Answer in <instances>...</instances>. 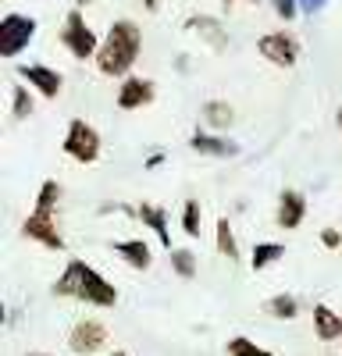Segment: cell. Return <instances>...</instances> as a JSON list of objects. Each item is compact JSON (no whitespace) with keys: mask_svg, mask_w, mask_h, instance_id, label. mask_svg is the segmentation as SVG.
<instances>
[{"mask_svg":"<svg viewBox=\"0 0 342 356\" xmlns=\"http://www.w3.org/2000/svg\"><path fill=\"white\" fill-rule=\"evenodd\" d=\"M54 296H65V300H79V303H90V307H114L118 303V292L114 285L97 275L86 260H72L61 278L54 282Z\"/></svg>","mask_w":342,"mask_h":356,"instance_id":"cell-1","label":"cell"},{"mask_svg":"<svg viewBox=\"0 0 342 356\" xmlns=\"http://www.w3.org/2000/svg\"><path fill=\"white\" fill-rule=\"evenodd\" d=\"M139 50H142V33H139V25L129 22V18H118V22L111 25L107 40L100 43V50H97V68H100L104 75L122 79V75L132 72Z\"/></svg>","mask_w":342,"mask_h":356,"instance_id":"cell-2","label":"cell"},{"mask_svg":"<svg viewBox=\"0 0 342 356\" xmlns=\"http://www.w3.org/2000/svg\"><path fill=\"white\" fill-rule=\"evenodd\" d=\"M65 154L72 161H79V164H93L100 157V136H97V129L90 122H79V118H75V122L68 125V132H65Z\"/></svg>","mask_w":342,"mask_h":356,"instance_id":"cell-3","label":"cell"},{"mask_svg":"<svg viewBox=\"0 0 342 356\" xmlns=\"http://www.w3.org/2000/svg\"><path fill=\"white\" fill-rule=\"evenodd\" d=\"M36 36V18L28 15H4L0 22V54L4 57H18Z\"/></svg>","mask_w":342,"mask_h":356,"instance_id":"cell-4","label":"cell"},{"mask_svg":"<svg viewBox=\"0 0 342 356\" xmlns=\"http://www.w3.org/2000/svg\"><path fill=\"white\" fill-rule=\"evenodd\" d=\"M61 43L68 47V54H72V57H79V61H86V57H93V54L100 50V43H97V36H93V29L86 25V18L79 15V8H75V11H68V18H65Z\"/></svg>","mask_w":342,"mask_h":356,"instance_id":"cell-5","label":"cell"},{"mask_svg":"<svg viewBox=\"0 0 342 356\" xmlns=\"http://www.w3.org/2000/svg\"><path fill=\"white\" fill-rule=\"evenodd\" d=\"M256 50H261L264 61H271L278 68H293L300 61V43L293 33H268L256 40Z\"/></svg>","mask_w":342,"mask_h":356,"instance_id":"cell-6","label":"cell"},{"mask_svg":"<svg viewBox=\"0 0 342 356\" xmlns=\"http://www.w3.org/2000/svg\"><path fill=\"white\" fill-rule=\"evenodd\" d=\"M22 235L40 243V246H47V250H65V239H61V232H57L54 211H40L36 207V211L22 221Z\"/></svg>","mask_w":342,"mask_h":356,"instance_id":"cell-7","label":"cell"},{"mask_svg":"<svg viewBox=\"0 0 342 356\" xmlns=\"http://www.w3.org/2000/svg\"><path fill=\"white\" fill-rule=\"evenodd\" d=\"M104 342H107V328H104L100 321H79L75 328H72V335H68V346H72V353H79V356L100 353Z\"/></svg>","mask_w":342,"mask_h":356,"instance_id":"cell-8","label":"cell"},{"mask_svg":"<svg viewBox=\"0 0 342 356\" xmlns=\"http://www.w3.org/2000/svg\"><path fill=\"white\" fill-rule=\"evenodd\" d=\"M154 97H157V89L150 79H125L118 86V107L122 111H139V107L154 104Z\"/></svg>","mask_w":342,"mask_h":356,"instance_id":"cell-9","label":"cell"},{"mask_svg":"<svg viewBox=\"0 0 342 356\" xmlns=\"http://www.w3.org/2000/svg\"><path fill=\"white\" fill-rule=\"evenodd\" d=\"M18 75L33 86V89H40L43 97H50V100L61 93V72H54V68H47V65H22Z\"/></svg>","mask_w":342,"mask_h":356,"instance_id":"cell-10","label":"cell"},{"mask_svg":"<svg viewBox=\"0 0 342 356\" xmlns=\"http://www.w3.org/2000/svg\"><path fill=\"white\" fill-rule=\"evenodd\" d=\"M303 218H307V200L296 189H285L278 196V225L282 228H300Z\"/></svg>","mask_w":342,"mask_h":356,"instance_id":"cell-11","label":"cell"},{"mask_svg":"<svg viewBox=\"0 0 342 356\" xmlns=\"http://www.w3.org/2000/svg\"><path fill=\"white\" fill-rule=\"evenodd\" d=\"M189 146L196 154H207V157H236L239 154V143L221 139V136H207V132H193Z\"/></svg>","mask_w":342,"mask_h":356,"instance_id":"cell-12","label":"cell"},{"mask_svg":"<svg viewBox=\"0 0 342 356\" xmlns=\"http://www.w3.org/2000/svg\"><path fill=\"white\" fill-rule=\"evenodd\" d=\"M111 250H114V253H122L125 264H132L136 271H147L150 260H154V257H150V246L142 243V239H122V243H114Z\"/></svg>","mask_w":342,"mask_h":356,"instance_id":"cell-13","label":"cell"},{"mask_svg":"<svg viewBox=\"0 0 342 356\" xmlns=\"http://www.w3.org/2000/svg\"><path fill=\"white\" fill-rule=\"evenodd\" d=\"M186 29H196L200 36H204L214 50H225L228 47V36H225V29L214 22V18H207V15H193L189 22H186Z\"/></svg>","mask_w":342,"mask_h":356,"instance_id":"cell-14","label":"cell"},{"mask_svg":"<svg viewBox=\"0 0 342 356\" xmlns=\"http://www.w3.org/2000/svg\"><path fill=\"white\" fill-rule=\"evenodd\" d=\"M314 332H318V339H325V342H335V339H342V321L325 303H318L314 307Z\"/></svg>","mask_w":342,"mask_h":356,"instance_id":"cell-15","label":"cell"},{"mask_svg":"<svg viewBox=\"0 0 342 356\" xmlns=\"http://www.w3.org/2000/svg\"><path fill=\"white\" fill-rule=\"evenodd\" d=\"M136 218L147 225V228H154V232L161 235V243H164V246H171V239H168V214L161 211V207H154V203H139V207H136Z\"/></svg>","mask_w":342,"mask_h":356,"instance_id":"cell-16","label":"cell"},{"mask_svg":"<svg viewBox=\"0 0 342 356\" xmlns=\"http://www.w3.org/2000/svg\"><path fill=\"white\" fill-rule=\"evenodd\" d=\"M278 257H285V246H278V243H256L253 257H250V267H253V271H264V267L275 264Z\"/></svg>","mask_w":342,"mask_h":356,"instance_id":"cell-17","label":"cell"},{"mask_svg":"<svg viewBox=\"0 0 342 356\" xmlns=\"http://www.w3.org/2000/svg\"><path fill=\"white\" fill-rule=\"evenodd\" d=\"M204 122H207L211 129H228V125H232V107L221 104V100L204 104Z\"/></svg>","mask_w":342,"mask_h":356,"instance_id":"cell-18","label":"cell"},{"mask_svg":"<svg viewBox=\"0 0 342 356\" xmlns=\"http://www.w3.org/2000/svg\"><path fill=\"white\" fill-rule=\"evenodd\" d=\"M218 250H221V257H228V260H239L236 232H232V225H228V221H218Z\"/></svg>","mask_w":342,"mask_h":356,"instance_id":"cell-19","label":"cell"},{"mask_svg":"<svg viewBox=\"0 0 342 356\" xmlns=\"http://www.w3.org/2000/svg\"><path fill=\"white\" fill-rule=\"evenodd\" d=\"M268 310L275 314V317H282V321H293L296 314H300V300H296V296H275V300L268 303Z\"/></svg>","mask_w":342,"mask_h":356,"instance_id":"cell-20","label":"cell"},{"mask_svg":"<svg viewBox=\"0 0 342 356\" xmlns=\"http://www.w3.org/2000/svg\"><path fill=\"white\" fill-rule=\"evenodd\" d=\"M171 267H175V275L186 278V282L196 278V260H193L189 250H171Z\"/></svg>","mask_w":342,"mask_h":356,"instance_id":"cell-21","label":"cell"},{"mask_svg":"<svg viewBox=\"0 0 342 356\" xmlns=\"http://www.w3.org/2000/svg\"><path fill=\"white\" fill-rule=\"evenodd\" d=\"M200 221H204V214H200V203H196V200H186V203H182V232L196 239V235H200Z\"/></svg>","mask_w":342,"mask_h":356,"instance_id":"cell-22","label":"cell"},{"mask_svg":"<svg viewBox=\"0 0 342 356\" xmlns=\"http://www.w3.org/2000/svg\"><path fill=\"white\" fill-rule=\"evenodd\" d=\"M228 356H271L264 346H256V342H250V339H243V335H236V339H228Z\"/></svg>","mask_w":342,"mask_h":356,"instance_id":"cell-23","label":"cell"},{"mask_svg":"<svg viewBox=\"0 0 342 356\" xmlns=\"http://www.w3.org/2000/svg\"><path fill=\"white\" fill-rule=\"evenodd\" d=\"M57 200H61V186L54 182V178H47V182L40 186V196H36V207L40 211H54Z\"/></svg>","mask_w":342,"mask_h":356,"instance_id":"cell-24","label":"cell"},{"mask_svg":"<svg viewBox=\"0 0 342 356\" xmlns=\"http://www.w3.org/2000/svg\"><path fill=\"white\" fill-rule=\"evenodd\" d=\"M33 114V97H28V89L18 86L15 89V118H28Z\"/></svg>","mask_w":342,"mask_h":356,"instance_id":"cell-25","label":"cell"},{"mask_svg":"<svg viewBox=\"0 0 342 356\" xmlns=\"http://www.w3.org/2000/svg\"><path fill=\"white\" fill-rule=\"evenodd\" d=\"M271 4H275L278 18H285V22H293L296 11H300V0H271Z\"/></svg>","mask_w":342,"mask_h":356,"instance_id":"cell-26","label":"cell"},{"mask_svg":"<svg viewBox=\"0 0 342 356\" xmlns=\"http://www.w3.org/2000/svg\"><path fill=\"white\" fill-rule=\"evenodd\" d=\"M325 4H328V0H300V8H303L307 15H318Z\"/></svg>","mask_w":342,"mask_h":356,"instance_id":"cell-27","label":"cell"},{"mask_svg":"<svg viewBox=\"0 0 342 356\" xmlns=\"http://www.w3.org/2000/svg\"><path fill=\"white\" fill-rule=\"evenodd\" d=\"M321 243H325L328 250H335V246H339L342 239H339V232H332V228H325V232H321Z\"/></svg>","mask_w":342,"mask_h":356,"instance_id":"cell-28","label":"cell"},{"mask_svg":"<svg viewBox=\"0 0 342 356\" xmlns=\"http://www.w3.org/2000/svg\"><path fill=\"white\" fill-rule=\"evenodd\" d=\"M142 8H147V11H157V8H161V0H142Z\"/></svg>","mask_w":342,"mask_h":356,"instance_id":"cell-29","label":"cell"},{"mask_svg":"<svg viewBox=\"0 0 342 356\" xmlns=\"http://www.w3.org/2000/svg\"><path fill=\"white\" fill-rule=\"evenodd\" d=\"M225 4H256V0H225Z\"/></svg>","mask_w":342,"mask_h":356,"instance_id":"cell-30","label":"cell"},{"mask_svg":"<svg viewBox=\"0 0 342 356\" xmlns=\"http://www.w3.org/2000/svg\"><path fill=\"white\" fill-rule=\"evenodd\" d=\"M75 4H79V8H82V4H93V0H75Z\"/></svg>","mask_w":342,"mask_h":356,"instance_id":"cell-31","label":"cell"},{"mask_svg":"<svg viewBox=\"0 0 342 356\" xmlns=\"http://www.w3.org/2000/svg\"><path fill=\"white\" fill-rule=\"evenodd\" d=\"M28 356H50V353H28Z\"/></svg>","mask_w":342,"mask_h":356,"instance_id":"cell-32","label":"cell"},{"mask_svg":"<svg viewBox=\"0 0 342 356\" xmlns=\"http://www.w3.org/2000/svg\"><path fill=\"white\" fill-rule=\"evenodd\" d=\"M339 129H342V107H339Z\"/></svg>","mask_w":342,"mask_h":356,"instance_id":"cell-33","label":"cell"},{"mask_svg":"<svg viewBox=\"0 0 342 356\" xmlns=\"http://www.w3.org/2000/svg\"><path fill=\"white\" fill-rule=\"evenodd\" d=\"M111 356H125V353H111Z\"/></svg>","mask_w":342,"mask_h":356,"instance_id":"cell-34","label":"cell"}]
</instances>
